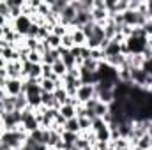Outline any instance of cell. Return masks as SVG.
<instances>
[{"label":"cell","mask_w":152,"mask_h":150,"mask_svg":"<svg viewBox=\"0 0 152 150\" xmlns=\"http://www.w3.org/2000/svg\"><path fill=\"white\" fill-rule=\"evenodd\" d=\"M96 97V85H80L76 90V99L80 104L88 103L90 99Z\"/></svg>","instance_id":"obj_4"},{"label":"cell","mask_w":152,"mask_h":150,"mask_svg":"<svg viewBox=\"0 0 152 150\" xmlns=\"http://www.w3.org/2000/svg\"><path fill=\"white\" fill-rule=\"evenodd\" d=\"M0 88H2V85H0Z\"/></svg>","instance_id":"obj_29"},{"label":"cell","mask_w":152,"mask_h":150,"mask_svg":"<svg viewBox=\"0 0 152 150\" xmlns=\"http://www.w3.org/2000/svg\"><path fill=\"white\" fill-rule=\"evenodd\" d=\"M57 60H60V53L58 50H50L42 55V64H48V66H53Z\"/></svg>","instance_id":"obj_7"},{"label":"cell","mask_w":152,"mask_h":150,"mask_svg":"<svg viewBox=\"0 0 152 150\" xmlns=\"http://www.w3.org/2000/svg\"><path fill=\"white\" fill-rule=\"evenodd\" d=\"M92 150H94V149H92Z\"/></svg>","instance_id":"obj_30"},{"label":"cell","mask_w":152,"mask_h":150,"mask_svg":"<svg viewBox=\"0 0 152 150\" xmlns=\"http://www.w3.org/2000/svg\"><path fill=\"white\" fill-rule=\"evenodd\" d=\"M9 23H11V21H9L5 16H2V14H0V27H5V25H9Z\"/></svg>","instance_id":"obj_23"},{"label":"cell","mask_w":152,"mask_h":150,"mask_svg":"<svg viewBox=\"0 0 152 150\" xmlns=\"http://www.w3.org/2000/svg\"><path fill=\"white\" fill-rule=\"evenodd\" d=\"M27 140H28V133L25 131H4V134L0 136V141L4 143V147L12 150H20Z\"/></svg>","instance_id":"obj_1"},{"label":"cell","mask_w":152,"mask_h":150,"mask_svg":"<svg viewBox=\"0 0 152 150\" xmlns=\"http://www.w3.org/2000/svg\"><path fill=\"white\" fill-rule=\"evenodd\" d=\"M5 97H7V95H5V92H4V88H0V103H2V101H4Z\"/></svg>","instance_id":"obj_25"},{"label":"cell","mask_w":152,"mask_h":150,"mask_svg":"<svg viewBox=\"0 0 152 150\" xmlns=\"http://www.w3.org/2000/svg\"><path fill=\"white\" fill-rule=\"evenodd\" d=\"M30 64H42V55L37 53V51H30V55H28V58H27Z\"/></svg>","instance_id":"obj_20"},{"label":"cell","mask_w":152,"mask_h":150,"mask_svg":"<svg viewBox=\"0 0 152 150\" xmlns=\"http://www.w3.org/2000/svg\"><path fill=\"white\" fill-rule=\"evenodd\" d=\"M67 32H69V28H67V27H64V25L57 23V25H53V27H51V32H50V34H53V36H57V37L62 39Z\"/></svg>","instance_id":"obj_14"},{"label":"cell","mask_w":152,"mask_h":150,"mask_svg":"<svg viewBox=\"0 0 152 150\" xmlns=\"http://www.w3.org/2000/svg\"><path fill=\"white\" fill-rule=\"evenodd\" d=\"M41 71H42V76L41 78H44V79H50L51 78V66H48V64H41Z\"/></svg>","instance_id":"obj_21"},{"label":"cell","mask_w":152,"mask_h":150,"mask_svg":"<svg viewBox=\"0 0 152 150\" xmlns=\"http://www.w3.org/2000/svg\"><path fill=\"white\" fill-rule=\"evenodd\" d=\"M92 113H94L96 118H104V117L110 113V106L104 104V103H99V101H97V104H96V108L92 110Z\"/></svg>","instance_id":"obj_9"},{"label":"cell","mask_w":152,"mask_h":150,"mask_svg":"<svg viewBox=\"0 0 152 150\" xmlns=\"http://www.w3.org/2000/svg\"><path fill=\"white\" fill-rule=\"evenodd\" d=\"M124 150H134V149H131V147H127V149H124Z\"/></svg>","instance_id":"obj_27"},{"label":"cell","mask_w":152,"mask_h":150,"mask_svg":"<svg viewBox=\"0 0 152 150\" xmlns=\"http://www.w3.org/2000/svg\"><path fill=\"white\" fill-rule=\"evenodd\" d=\"M60 48H64V50H69V51L75 48V42H73V37H71V34H69V32H67L64 37L60 39Z\"/></svg>","instance_id":"obj_17"},{"label":"cell","mask_w":152,"mask_h":150,"mask_svg":"<svg viewBox=\"0 0 152 150\" xmlns=\"http://www.w3.org/2000/svg\"><path fill=\"white\" fill-rule=\"evenodd\" d=\"M9 79V76H7V71H5V67H0V85L4 87V83Z\"/></svg>","instance_id":"obj_22"},{"label":"cell","mask_w":152,"mask_h":150,"mask_svg":"<svg viewBox=\"0 0 152 150\" xmlns=\"http://www.w3.org/2000/svg\"><path fill=\"white\" fill-rule=\"evenodd\" d=\"M78 136H80V134H75V133H67V131H64V133H62V141H64L66 145H75L76 140H78Z\"/></svg>","instance_id":"obj_18"},{"label":"cell","mask_w":152,"mask_h":150,"mask_svg":"<svg viewBox=\"0 0 152 150\" xmlns=\"http://www.w3.org/2000/svg\"><path fill=\"white\" fill-rule=\"evenodd\" d=\"M44 42L50 46V50H58V48H60V37H57V36H53V34H50L48 37L44 39Z\"/></svg>","instance_id":"obj_16"},{"label":"cell","mask_w":152,"mask_h":150,"mask_svg":"<svg viewBox=\"0 0 152 150\" xmlns=\"http://www.w3.org/2000/svg\"><path fill=\"white\" fill-rule=\"evenodd\" d=\"M51 73L57 76V78H64V76L67 74V67L64 66L62 60H57V62L51 66Z\"/></svg>","instance_id":"obj_10"},{"label":"cell","mask_w":152,"mask_h":150,"mask_svg":"<svg viewBox=\"0 0 152 150\" xmlns=\"http://www.w3.org/2000/svg\"><path fill=\"white\" fill-rule=\"evenodd\" d=\"M64 131L67 133H75V134H80L81 129H80V124H78V118H71L64 124Z\"/></svg>","instance_id":"obj_11"},{"label":"cell","mask_w":152,"mask_h":150,"mask_svg":"<svg viewBox=\"0 0 152 150\" xmlns=\"http://www.w3.org/2000/svg\"><path fill=\"white\" fill-rule=\"evenodd\" d=\"M51 150H57V149H51Z\"/></svg>","instance_id":"obj_28"},{"label":"cell","mask_w":152,"mask_h":150,"mask_svg":"<svg viewBox=\"0 0 152 150\" xmlns=\"http://www.w3.org/2000/svg\"><path fill=\"white\" fill-rule=\"evenodd\" d=\"M25 108H28V101H27V95L21 94L16 97V111H23Z\"/></svg>","instance_id":"obj_19"},{"label":"cell","mask_w":152,"mask_h":150,"mask_svg":"<svg viewBox=\"0 0 152 150\" xmlns=\"http://www.w3.org/2000/svg\"><path fill=\"white\" fill-rule=\"evenodd\" d=\"M147 134L151 136V140H152V120L149 122V127H147Z\"/></svg>","instance_id":"obj_24"},{"label":"cell","mask_w":152,"mask_h":150,"mask_svg":"<svg viewBox=\"0 0 152 150\" xmlns=\"http://www.w3.org/2000/svg\"><path fill=\"white\" fill-rule=\"evenodd\" d=\"M4 92L5 95L9 97H18L21 95V90H23V79H16V78H9L5 83H4Z\"/></svg>","instance_id":"obj_3"},{"label":"cell","mask_w":152,"mask_h":150,"mask_svg":"<svg viewBox=\"0 0 152 150\" xmlns=\"http://www.w3.org/2000/svg\"><path fill=\"white\" fill-rule=\"evenodd\" d=\"M39 87H41V92H48V94H53L55 92V81H51V79H44V78H41V81H39Z\"/></svg>","instance_id":"obj_12"},{"label":"cell","mask_w":152,"mask_h":150,"mask_svg":"<svg viewBox=\"0 0 152 150\" xmlns=\"http://www.w3.org/2000/svg\"><path fill=\"white\" fill-rule=\"evenodd\" d=\"M53 95H55V101L58 103V106H62V104H66V103H67V97H69L64 87H62V88H55V92H53Z\"/></svg>","instance_id":"obj_13"},{"label":"cell","mask_w":152,"mask_h":150,"mask_svg":"<svg viewBox=\"0 0 152 150\" xmlns=\"http://www.w3.org/2000/svg\"><path fill=\"white\" fill-rule=\"evenodd\" d=\"M69 34L73 37L75 46H87V37H85L81 28H69Z\"/></svg>","instance_id":"obj_6"},{"label":"cell","mask_w":152,"mask_h":150,"mask_svg":"<svg viewBox=\"0 0 152 150\" xmlns=\"http://www.w3.org/2000/svg\"><path fill=\"white\" fill-rule=\"evenodd\" d=\"M5 71L9 78H16V79H23L21 74V62H9L5 64Z\"/></svg>","instance_id":"obj_5"},{"label":"cell","mask_w":152,"mask_h":150,"mask_svg":"<svg viewBox=\"0 0 152 150\" xmlns=\"http://www.w3.org/2000/svg\"><path fill=\"white\" fill-rule=\"evenodd\" d=\"M11 27L14 28V32H16L18 36L27 37V34H28V30H30V27H32V20H30L28 16L21 14L20 18H16L14 21H11Z\"/></svg>","instance_id":"obj_2"},{"label":"cell","mask_w":152,"mask_h":150,"mask_svg":"<svg viewBox=\"0 0 152 150\" xmlns=\"http://www.w3.org/2000/svg\"><path fill=\"white\" fill-rule=\"evenodd\" d=\"M58 113L66 118V120H71V118H76V108L71 106V104H62L58 108Z\"/></svg>","instance_id":"obj_8"},{"label":"cell","mask_w":152,"mask_h":150,"mask_svg":"<svg viewBox=\"0 0 152 150\" xmlns=\"http://www.w3.org/2000/svg\"><path fill=\"white\" fill-rule=\"evenodd\" d=\"M112 147H113V150H124V149H127V147H131V145H129L127 138H117V140L112 141Z\"/></svg>","instance_id":"obj_15"},{"label":"cell","mask_w":152,"mask_h":150,"mask_svg":"<svg viewBox=\"0 0 152 150\" xmlns=\"http://www.w3.org/2000/svg\"><path fill=\"white\" fill-rule=\"evenodd\" d=\"M0 39H4V27H0Z\"/></svg>","instance_id":"obj_26"}]
</instances>
